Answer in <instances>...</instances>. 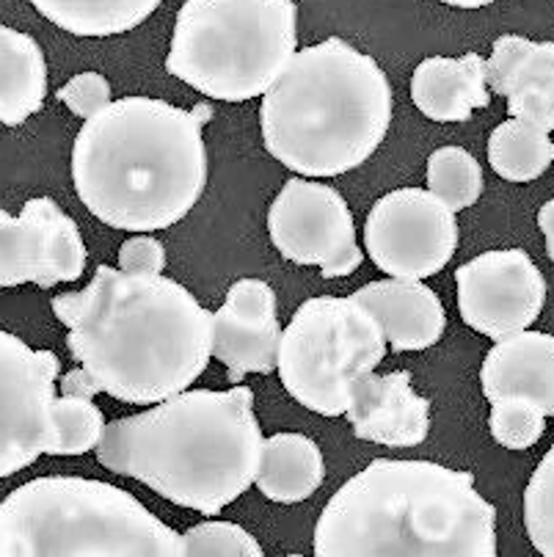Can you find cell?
I'll use <instances>...</instances> for the list:
<instances>
[{"mask_svg": "<svg viewBox=\"0 0 554 557\" xmlns=\"http://www.w3.org/2000/svg\"><path fill=\"white\" fill-rule=\"evenodd\" d=\"M489 86L505 97L510 116L554 131V42L500 36L489 59Z\"/></svg>", "mask_w": 554, "mask_h": 557, "instance_id": "obj_16", "label": "cell"}, {"mask_svg": "<svg viewBox=\"0 0 554 557\" xmlns=\"http://www.w3.org/2000/svg\"><path fill=\"white\" fill-rule=\"evenodd\" d=\"M411 100L433 122H466L491 102L489 61L480 53L424 59L411 75Z\"/></svg>", "mask_w": 554, "mask_h": 557, "instance_id": "obj_19", "label": "cell"}, {"mask_svg": "<svg viewBox=\"0 0 554 557\" xmlns=\"http://www.w3.org/2000/svg\"><path fill=\"white\" fill-rule=\"evenodd\" d=\"M350 298L372 312L395 354L431 348L447 329L442 298L422 285V278H381L359 287Z\"/></svg>", "mask_w": 554, "mask_h": 557, "instance_id": "obj_17", "label": "cell"}, {"mask_svg": "<svg viewBox=\"0 0 554 557\" xmlns=\"http://www.w3.org/2000/svg\"><path fill=\"white\" fill-rule=\"evenodd\" d=\"M295 45L293 0H185L165 70L212 100L246 102L271 89Z\"/></svg>", "mask_w": 554, "mask_h": 557, "instance_id": "obj_7", "label": "cell"}, {"mask_svg": "<svg viewBox=\"0 0 554 557\" xmlns=\"http://www.w3.org/2000/svg\"><path fill=\"white\" fill-rule=\"evenodd\" d=\"M66 345L81 368L61 375V395L106 392L155 406L188 389L212 359V312L163 276L100 265L91 285L53 298Z\"/></svg>", "mask_w": 554, "mask_h": 557, "instance_id": "obj_1", "label": "cell"}, {"mask_svg": "<svg viewBox=\"0 0 554 557\" xmlns=\"http://www.w3.org/2000/svg\"><path fill=\"white\" fill-rule=\"evenodd\" d=\"M386 356L381 323L354 298H309L282 334L279 375L304 409L343 417L354 386Z\"/></svg>", "mask_w": 554, "mask_h": 557, "instance_id": "obj_8", "label": "cell"}, {"mask_svg": "<svg viewBox=\"0 0 554 557\" xmlns=\"http://www.w3.org/2000/svg\"><path fill=\"white\" fill-rule=\"evenodd\" d=\"M356 440L383 447H417L431 433V400L411 389V373L365 375L345 411Z\"/></svg>", "mask_w": 554, "mask_h": 557, "instance_id": "obj_15", "label": "cell"}, {"mask_svg": "<svg viewBox=\"0 0 554 557\" xmlns=\"http://www.w3.org/2000/svg\"><path fill=\"white\" fill-rule=\"evenodd\" d=\"M489 163L507 183H532L554 163V141L543 127L510 116L491 133Z\"/></svg>", "mask_w": 554, "mask_h": 557, "instance_id": "obj_23", "label": "cell"}, {"mask_svg": "<svg viewBox=\"0 0 554 557\" xmlns=\"http://www.w3.org/2000/svg\"><path fill=\"white\" fill-rule=\"evenodd\" d=\"M119 268L136 276H158L165 268V249L158 237L152 235H138L127 237L119 249Z\"/></svg>", "mask_w": 554, "mask_h": 557, "instance_id": "obj_30", "label": "cell"}, {"mask_svg": "<svg viewBox=\"0 0 554 557\" xmlns=\"http://www.w3.org/2000/svg\"><path fill=\"white\" fill-rule=\"evenodd\" d=\"M428 190L453 213L472 208L483 194V169L464 147H442L428 158Z\"/></svg>", "mask_w": 554, "mask_h": 557, "instance_id": "obj_24", "label": "cell"}, {"mask_svg": "<svg viewBox=\"0 0 554 557\" xmlns=\"http://www.w3.org/2000/svg\"><path fill=\"white\" fill-rule=\"evenodd\" d=\"M0 557H185V544L131 492L50 474L0 503Z\"/></svg>", "mask_w": 554, "mask_h": 557, "instance_id": "obj_6", "label": "cell"}, {"mask_svg": "<svg viewBox=\"0 0 554 557\" xmlns=\"http://www.w3.org/2000/svg\"><path fill=\"white\" fill-rule=\"evenodd\" d=\"M268 235L284 260L320 268L325 278L350 276L365 260L348 202L307 177L282 185L268 213Z\"/></svg>", "mask_w": 554, "mask_h": 557, "instance_id": "obj_9", "label": "cell"}, {"mask_svg": "<svg viewBox=\"0 0 554 557\" xmlns=\"http://www.w3.org/2000/svg\"><path fill=\"white\" fill-rule=\"evenodd\" d=\"M212 108L190 111L155 97H122L86 119L72 147V183L83 208L122 232H158L183 221L207 188L201 131Z\"/></svg>", "mask_w": 554, "mask_h": 557, "instance_id": "obj_2", "label": "cell"}, {"mask_svg": "<svg viewBox=\"0 0 554 557\" xmlns=\"http://www.w3.org/2000/svg\"><path fill=\"white\" fill-rule=\"evenodd\" d=\"M460 321L500 339L530 329L546 304V278L525 249H494L455 271Z\"/></svg>", "mask_w": 554, "mask_h": 557, "instance_id": "obj_12", "label": "cell"}, {"mask_svg": "<svg viewBox=\"0 0 554 557\" xmlns=\"http://www.w3.org/2000/svg\"><path fill=\"white\" fill-rule=\"evenodd\" d=\"M282 334L276 293L262 278L235 282L224 307L212 312V356L230 370L232 384H241L248 373H273Z\"/></svg>", "mask_w": 554, "mask_h": 557, "instance_id": "obj_14", "label": "cell"}, {"mask_svg": "<svg viewBox=\"0 0 554 557\" xmlns=\"http://www.w3.org/2000/svg\"><path fill=\"white\" fill-rule=\"evenodd\" d=\"M538 226H541L543 237H546V255L554 262V199H549L541 210H538Z\"/></svg>", "mask_w": 554, "mask_h": 557, "instance_id": "obj_31", "label": "cell"}, {"mask_svg": "<svg viewBox=\"0 0 554 557\" xmlns=\"http://www.w3.org/2000/svg\"><path fill=\"white\" fill-rule=\"evenodd\" d=\"M102 433H106V417L95 404V397L56 395L53 442L48 456H83L97 450Z\"/></svg>", "mask_w": 554, "mask_h": 557, "instance_id": "obj_25", "label": "cell"}, {"mask_svg": "<svg viewBox=\"0 0 554 557\" xmlns=\"http://www.w3.org/2000/svg\"><path fill=\"white\" fill-rule=\"evenodd\" d=\"M56 97L81 119L97 116V113L106 111L113 102L111 84H108V77L100 75V72H81V75L72 77L70 84L61 86L56 91Z\"/></svg>", "mask_w": 554, "mask_h": 557, "instance_id": "obj_29", "label": "cell"}, {"mask_svg": "<svg viewBox=\"0 0 554 557\" xmlns=\"http://www.w3.org/2000/svg\"><path fill=\"white\" fill-rule=\"evenodd\" d=\"M262 442L248 386L185 389L106 425L97 461L180 508L219 516L254 486Z\"/></svg>", "mask_w": 554, "mask_h": 557, "instance_id": "obj_3", "label": "cell"}, {"mask_svg": "<svg viewBox=\"0 0 554 557\" xmlns=\"http://www.w3.org/2000/svg\"><path fill=\"white\" fill-rule=\"evenodd\" d=\"M442 3L455 9H483L489 7V3H496V0H442Z\"/></svg>", "mask_w": 554, "mask_h": 557, "instance_id": "obj_32", "label": "cell"}, {"mask_svg": "<svg viewBox=\"0 0 554 557\" xmlns=\"http://www.w3.org/2000/svg\"><path fill=\"white\" fill-rule=\"evenodd\" d=\"M390 122L386 72L336 36L295 50L260 108L268 152L304 177H336L359 169L381 147Z\"/></svg>", "mask_w": 554, "mask_h": 557, "instance_id": "obj_5", "label": "cell"}, {"mask_svg": "<svg viewBox=\"0 0 554 557\" xmlns=\"http://www.w3.org/2000/svg\"><path fill=\"white\" fill-rule=\"evenodd\" d=\"M323 453L304 433H273L262 442L254 486L271 503H304L323 486Z\"/></svg>", "mask_w": 554, "mask_h": 557, "instance_id": "obj_20", "label": "cell"}, {"mask_svg": "<svg viewBox=\"0 0 554 557\" xmlns=\"http://www.w3.org/2000/svg\"><path fill=\"white\" fill-rule=\"evenodd\" d=\"M56 28L75 36L127 34L152 17L163 0H25Z\"/></svg>", "mask_w": 554, "mask_h": 557, "instance_id": "obj_22", "label": "cell"}, {"mask_svg": "<svg viewBox=\"0 0 554 557\" xmlns=\"http://www.w3.org/2000/svg\"><path fill=\"white\" fill-rule=\"evenodd\" d=\"M185 557H262L260 541L235 522H201L183 535Z\"/></svg>", "mask_w": 554, "mask_h": 557, "instance_id": "obj_28", "label": "cell"}, {"mask_svg": "<svg viewBox=\"0 0 554 557\" xmlns=\"http://www.w3.org/2000/svg\"><path fill=\"white\" fill-rule=\"evenodd\" d=\"M489 431L496 445L507 447V450H530L546 431V414L530 400L502 397L491 404Z\"/></svg>", "mask_w": 554, "mask_h": 557, "instance_id": "obj_27", "label": "cell"}, {"mask_svg": "<svg viewBox=\"0 0 554 557\" xmlns=\"http://www.w3.org/2000/svg\"><path fill=\"white\" fill-rule=\"evenodd\" d=\"M480 384L489 404L521 397L554 417V337L525 329L500 339L483 359Z\"/></svg>", "mask_w": 554, "mask_h": 557, "instance_id": "obj_18", "label": "cell"}, {"mask_svg": "<svg viewBox=\"0 0 554 557\" xmlns=\"http://www.w3.org/2000/svg\"><path fill=\"white\" fill-rule=\"evenodd\" d=\"M315 557H496V508L475 474L378 458L323 508Z\"/></svg>", "mask_w": 554, "mask_h": 557, "instance_id": "obj_4", "label": "cell"}, {"mask_svg": "<svg viewBox=\"0 0 554 557\" xmlns=\"http://www.w3.org/2000/svg\"><path fill=\"white\" fill-rule=\"evenodd\" d=\"M86 244L75 219L50 196L28 199L20 215L0 210V287H53L86 271Z\"/></svg>", "mask_w": 554, "mask_h": 557, "instance_id": "obj_13", "label": "cell"}, {"mask_svg": "<svg viewBox=\"0 0 554 557\" xmlns=\"http://www.w3.org/2000/svg\"><path fill=\"white\" fill-rule=\"evenodd\" d=\"M59 373L53 350L28 348L0 329V481L48 456Z\"/></svg>", "mask_w": 554, "mask_h": 557, "instance_id": "obj_11", "label": "cell"}, {"mask_svg": "<svg viewBox=\"0 0 554 557\" xmlns=\"http://www.w3.org/2000/svg\"><path fill=\"white\" fill-rule=\"evenodd\" d=\"M48 95V64L28 34L0 25V125L17 127Z\"/></svg>", "mask_w": 554, "mask_h": 557, "instance_id": "obj_21", "label": "cell"}, {"mask_svg": "<svg viewBox=\"0 0 554 557\" xmlns=\"http://www.w3.org/2000/svg\"><path fill=\"white\" fill-rule=\"evenodd\" d=\"M365 246L383 273L428 278L442 271L458 249L455 213L436 194L401 188L372 205L365 224Z\"/></svg>", "mask_w": 554, "mask_h": 557, "instance_id": "obj_10", "label": "cell"}, {"mask_svg": "<svg viewBox=\"0 0 554 557\" xmlns=\"http://www.w3.org/2000/svg\"><path fill=\"white\" fill-rule=\"evenodd\" d=\"M525 528L543 557H554V445L525 488Z\"/></svg>", "mask_w": 554, "mask_h": 557, "instance_id": "obj_26", "label": "cell"}]
</instances>
